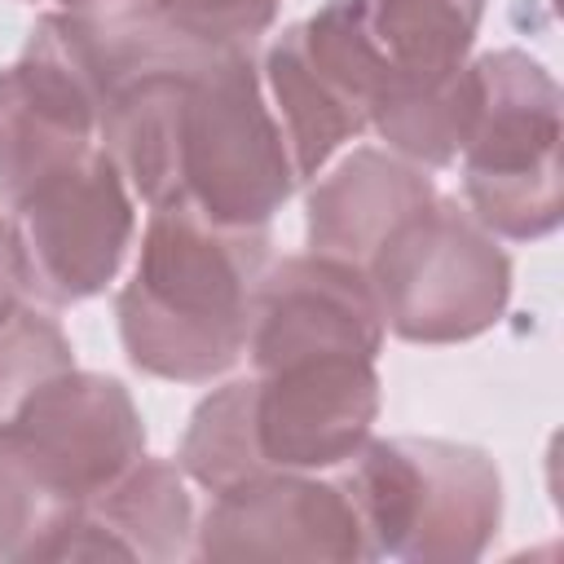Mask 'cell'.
<instances>
[{
  "label": "cell",
  "instance_id": "6da1fadb",
  "mask_svg": "<svg viewBox=\"0 0 564 564\" xmlns=\"http://www.w3.org/2000/svg\"><path fill=\"white\" fill-rule=\"evenodd\" d=\"M269 260V229H229L189 207H154L132 278L115 300L128 361L172 383L229 375L247 352L251 295Z\"/></svg>",
  "mask_w": 564,
  "mask_h": 564
},
{
  "label": "cell",
  "instance_id": "7a4b0ae2",
  "mask_svg": "<svg viewBox=\"0 0 564 564\" xmlns=\"http://www.w3.org/2000/svg\"><path fill=\"white\" fill-rule=\"evenodd\" d=\"M361 520L370 560H480L502 524L494 458L441 436H370L335 476Z\"/></svg>",
  "mask_w": 564,
  "mask_h": 564
},
{
  "label": "cell",
  "instance_id": "3957f363",
  "mask_svg": "<svg viewBox=\"0 0 564 564\" xmlns=\"http://www.w3.org/2000/svg\"><path fill=\"white\" fill-rule=\"evenodd\" d=\"M295 185L251 48L216 53L181 93L172 132V207H189L229 229H269Z\"/></svg>",
  "mask_w": 564,
  "mask_h": 564
},
{
  "label": "cell",
  "instance_id": "277c9868",
  "mask_svg": "<svg viewBox=\"0 0 564 564\" xmlns=\"http://www.w3.org/2000/svg\"><path fill=\"white\" fill-rule=\"evenodd\" d=\"M471 75L476 115L458 150L467 212L498 238H546L564 216L560 84L524 48H489Z\"/></svg>",
  "mask_w": 564,
  "mask_h": 564
},
{
  "label": "cell",
  "instance_id": "5b68a950",
  "mask_svg": "<svg viewBox=\"0 0 564 564\" xmlns=\"http://www.w3.org/2000/svg\"><path fill=\"white\" fill-rule=\"evenodd\" d=\"M383 326L405 344H463L498 326L511 300V256L467 203L427 198L366 260Z\"/></svg>",
  "mask_w": 564,
  "mask_h": 564
},
{
  "label": "cell",
  "instance_id": "8992f818",
  "mask_svg": "<svg viewBox=\"0 0 564 564\" xmlns=\"http://www.w3.org/2000/svg\"><path fill=\"white\" fill-rule=\"evenodd\" d=\"M4 212L22 242L31 295L57 308L101 295L119 278L137 234L132 189L101 145Z\"/></svg>",
  "mask_w": 564,
  "mask_h": 564
},
{
  "label": "cell",
  "instance_id": "52a82bcc",
  "mask_svg": "<svg viewBox=\"0 0 564 564\" xmlns=\"http://www.w3.org/2000/svg\"><path fill=\"white\" fill-rule=\"evenodd\" d=\"M97 141V88L62 9L40 13L26 48L0 70V203L13 207Z\"/></svg>",
  "mask_w": 564,
  "mask_h": 564
},
{
  "label": "cell",
  "instance_id": "ba28073f",
  "mask_svg": "<svg viewBox=\"0 0 564 564\" xmlns=\"http://www.w3.org/2000/svg\"><path fill=\"white\" fill-rule=\"evenodd\" d=\"M0 427L35 476L75 507L145 454V423L128 388L79 366L44 379Z\"/></svg>",
  "mask_w": 564,
  "mask_h": 564
},
{
  "label": "cell",
  "instance_id": "9c48e42d",
  "mask_svg": "<svg viewBox=\"0 0 564 564\" xmlns=\"http://www.w3.org/2000/svg\"><path fill=\"white\" fill-rule=\"evenodd\" d=\"M194 555L216 564L238 560H370L361 520L339 480L317 471H260L212 494L194 524Z\"/></svg>",
  "mask_w": 564,
  "mask_h": 564
},
{
  "label": "cell",
  "instance_id": "30bf717a",
  "mask_svg": "<svg viewBox=\"0 0 564 564\" xmlns=\"http://www.w3.org/2000/svg\"><path fill=\"white\" fill-rule=\"evenodd\" d=\"M383 313L366 273L348 260L300 251L269 260L251 295L247 357L251 370H278L308 357H379Z\"/></svg>",
  "mask_w": 564,
  "mask_h": 564
},
{
  "label": "cell",
  "instance_id": "8fae6325",
  "mask_svg": "<svg viewBox=\"0 0 564 564\" xmlns=\"http://www.w3.org/2000/svg\"><path fill=\"white\" fill-rule=\"evenodd\" d=\"M379 397V370L370 357H308L251 375L260 458L278 471L344 467L370 441Z\"/></svg>",
  "mask_w": 564,
  "mask_h": 564
},
{
  "label": "cell",
  "instance_id": "7c38bea8",
  "mask_svg": "<svg viewBox=\"0 0 564 564\" xmlns=\"http://www.w3.org/2000/svg\"><path fill=\"white\" fill-rule=\"evenodd\" d=\"M194 555L189 476L172 458L141 454L97 498H88L48 560H145L172 564Z\"/></svg>",
  "mask_w": 564,
  "mask_h": 564
},
{
  "label": "cell",
  "instance_id": "4fadbf2b",
  "mask_svg": "<svg viewBox=\"0 0 564 564\" xmlns=\"http://www.w3.org/2000/svg\"><path fill=\"white\" fill-rule=\"evenodd\" d=\"M427 198H436L427 167L379 145H357L330 172L313 176L304 203L308 251L366 269L375 247Z\"/></svg>",
  "mask_w": 564,
  "mask_h": 564
},
{
  "label": "cell",
  "instance_id": "5bb4252c",
  "mask_svg": "<svg viewBox=\"0 0 564 564\" xmlns=\"http://www.w3.org/2000/svg\"><path fill=\"white\" fill-rule=\"evenodd\" d=\"M260 84L278 115L295 181H313L317 172H326L330 159L366 132V115L313 66L295 22L269 44Z\"/></svg>",
  "mask_w": 564,
  "mask_h": 564
},
{
  "label": "cell",
  "instance_id": "9a60e30c",
  "mask_svg": "<svg viewBox=\"0 0 564 564\" xmlns=\"http://www.w3.org/2000/svg\"><path fill=\"white\" fill-rule=\"evenodd\" d=\"M176 467L194 485H203L207 494H220V489L242 485L260 471H273L256 445L251 379H229L194 405L185 436H181V449H176Z\"/></svg>",
  "mask_w": 564,
  "mask_h": 564
},
{
  "label": "cell",
  "instance_id": "2e32d148",
  "mask_svg": "<svg viewBox=\"0 0 564 564\" xmlns=\"http://www.w3.org/2000/svg\"><path fill=\"white\" fill-rule=\"evenodd\" d=\"M79 507L53 494L0 427V564L48 560Z\"/></svg>",
  "mask_w": 564,
  "mask_h": 564
},
{
  "label": "cell",
  "instance_id": "e0dca14e",
  "mask_svg": "<svg viewBox=\"0 0 564 564\" xmlns=\"http://www.w3.org/2000/svg\"><path fill=\"white\" fill-rule=\"evenodd\" d=\"M75 366L66 330L40 313L35 304H22L0 322V419H9L44 379Z\"/></svg>",
  "mask_w": 564,
  "mask_h": 564
},
{
  "label": "cell",
  "instance_id": "ac0fdd59",
  "mask_svg": "<svg viewBox=\"0 0 564 564\" xmlns=\"http://www.w3.org/2000/svg\"><path fill=\"white\" fill-rule=\"evenodd\" d=\"M163 26L207 48H256L282 0H145Z\"/></svg>",
  "mask_w": 564,
  "mask_h": 564
},
{
  "label": "cell",
  "instance_id": "d6986e66",
  "mask_svg": "<svg viewBox=\"0 0 564 564\" xmlns=\"http://www.w3.org/2000/svg\"><path fill=\"white\" fill-rule=\"evenodd\" d=\"M31 295V278H26V260H22V242L13 229V216L0 212V322L9 313H18Z\"/></svg>",
  "mask_w": 564,
  "mask_h": 564
}]
</instances>
